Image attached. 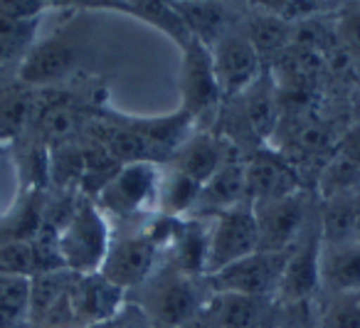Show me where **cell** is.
<instances>
[{"instance_id":"cell-1","label":"cell","mask_w":360,"mask_h":328,"mask_svg":"<svg viewBox=\"0 0 360 328\" xmlns=\"http://www.w3.org/2000/svg\"><path fill=\"white\" fill-rule=\"evenodd\" d=\"M141 289L143 296L136 303L146 313L150 328H180L202 311L210 296L205 277H186L173 264L158 269Z\"/></svg>"},{"instance_id":"cell-2","label":"cell","mask_w":360,"mask_h":328,"mask_svg":"<svg viewBox=\"0 0 360 328\" xmlns=\"http://www.w3.org/2000/svg\"><path fill=\"white\" fill-rule=\"evenodd\" d=\"M111 239L106 213L94 198H82L57 232V249L65 269L75 274H94L109 254Z\"/></svg>"},{"instance_id":"cell-3","label":"cell","mask_w":360,"mask_h":328,"mask_svg":"<svg viewBox=\"0 0 360 328\" xmlns=\"http://www.w3.org/2000/svg\"><path fill=\"white\" fill-rule=\"evenodd\" d=\"M160 178H163V168L155 160L124 163L101 183L99 198L94 200L106 215H116L124 220L139 217L150 208H158Z\"/></svg>"},{"instance_id":"cell-4","label":"cell","mask_w":360,"mask_h":328,"mask_svg":"<svg viewBox=\"0 0 360 328\" xmlns=\"http://www.w3.org/2000/svg\"><path fill=\"white\" fill-rule=\"evenodd\" d=\"M316 210L319 205L304 188L269 203H257L255 215L257 229H259V249L276 254L291 252L316 225Z\"/></svg>"},{"instance_id":"cell-5","label":"cell","mask_w":360,"mask_h":328,"mask_svg":"<svg viewBox=\"0 0 360 328\" xmlns=\"http://www.w3.org/2000/svg\"><path fill=\"white\" fill-rule=\"evenodd\" d=\"M259 249V229H257L255 205L250 200L225 210L210 220L207 234V274L225 269L227 264L250 257ZM205 274V277H207Z\"/></svg>"},{"instance_id":"cell-6","label":"cell","mask_w":360,"mask_h":328,"mask_svg":"<svg viewBox=\"0 0 360 328\" xmlns=\"http://www.w3.org/2000/svg\"><path fill=\"white\" fill-rule=\"evenodd\" d=\"M286 254L257 249L250 257H242L237 262L227 264L220 272L207 274L205 282L210 286V291H230L255 298H274Z\"/></svg>"},{"instance_id":"cell-7","label":"cell","mask_w":360,"mask_h":328,"mask_svg":"<svg viewBox=\"0 0 360 328\" xmlns=\"http://www.w3.org/2000/svg\"><path fill=\"white\" fill-rule=\"evenodd\" d=\"M160 244L153 234L146 232L126 234V237L111 239L109 254H106L104 264L99 272L104 274L109 282L116 286L126 289H139L158 272V252Z\"/></svg>"},{"instance_id":"cell-8","label":"cell","mask_w":360,"mask_h":328,"mask_svg":"<svg viewBox=\"0 0 360 328\" xmlns=\"http://www.w3.org/2000/svg\"><path fill=\"white\" fill-rule=\"evenodd\" d=\"M210 52L222 101L240 99L264 72L259 52L247 35L227 32Z\"/></svg>"},{"instance_id":"cell-9","label":"cell","mask_w":360,"mask_h":328,"mask_svg":"<svg viewBox=\"0 0 360 328\" xmlns=\"http://www.w3.org/2000/svg\"><path fill=\"white\" fill-rule=\"evenodd\" d=\"M180 94L183 109L193 116H207L222 104L220 84H217L212 52L202 42L193 40L183 47V72H180Z\"/></svg>"},{"instance_id":"cell-10","label":"cell","mask_w":360,"mask_h":328,"mask_svg":"<svg viewBox=\"0 0 360 328\" xmlns=\"http://www.w3.org/2000/svg\"><path fill=\"white\" fill-rule=\"evenodd\" d=\"M319 254H321V234H319V222H316L306 232V237L286 254L284 269H281L279 284H276V291H274V303L309 301V298L319 296Z\"/></svg>"},{"instance_id":"cell-11","label":"cell","mask_w":360,"mask_h":328,"mask_svg":"<svg viewBox=\"0 0 360 328\" xmlns=\"http://www.w3.org/2000/svg\"><path fill=\"white\" fill-rule=\"evenodd\" d=\"M126 294H129L126 289L116 286L101 272L77 274L70 286V306L75 313L77 328L104 321V318L119 313L129 303Z\"/></svg>"},{"instance_id":"cell-12","label":"cell","mask_w":360,"mask_h":328,"mask_svg":"<svg viewBox=\"0 0 360 328\" xmlns=\"http://www.w3.org/2000/svg\"><path fill=\"white\" fill-rule=\"evenodd\" d=\"M79 62V50L67 37H47L27 50L20 62V80L32 87H45L70 75Z\"/></svg>"},{"instance_id":"cell-13","label":"cell","mask_w":360,"mask_h":328,"mask_svg":"<svg viewBox=\"0 0 360 328\" xmlns=\"http://www.w3.org/2000/svg\"><path fill=\"white\" fill-rule=\"evenodd\" d=\"M247 200L250 203H269L301 190L299 175L286 158L276 153H259L245 160Z\"/></svg>"},{"instance_id":"cell-14","label":"cell","mask_w":360,"mask_h":328,"mask_svg":"<svg viewBox=\"0 0 360 328\" xmlns=\"http://www.w3.org/2000/svg\"><path fill=\"white\" fill-rule=\"evenodd\" d=\"M319 294L321 296L360 294V242H321Z\"/></svg>"},{"instance_id":"cell-15","label":"cell","mask_w":360,"mask_h":328,"mask_svg":"<svg viewBox=\"0 0 360 328\" xmlns=\"http://www.w3.org/2000/svg\"><path fill=\"white\" fill-rule=\"evenodd\" d=\"M247 200V180H245V163L240 160H227L210 180H205L198 195V203L188 217L212 220L225 210Z\"/></svg>"},{"instance_id":"cell-16","label":"cell","mask_w":360,"mask_h":328,"mask_svg":"<svg viewBox=\"0 0 360 328\" xmlns=\"http://www.w3.org/2000/svg\"><path fill=\"white\" fill-rule=\"evenodd\" d=\"M240 111L247 129L255 134V139L269 141L279 131L281 124V106H279V89L271 80L269 70L264 67L262 77L240 96Z\"/></svg>"},{"instance_id":"cell-17","label":"cell","mask_w":360,"mask_h":328,"mask_svg":"<svg viewBox=\"0 0 360 328\" xmlns=\"http://www.w3.org/2000/svg\"><path fill=\"white\" fill-rule=\"evenodd\" d=\"M269 298L242 296L230 291H210L202 313L215 328H264Z\"/></svg>"},{"instance_id":"cell-18","label":"cell","mask_w":360,"mask_h":328,"mask_svg":"<svg viewBox=\"0 0 360 328\" xmlns=\"http://www.w3.org/2000/svg\"><path fill=\"white\" fill-rule=\"evenodd\" d=\"M227 160L230 158L225 156L222 139H215L212 134H195V136H188L175 149L173 158H170V168L191 175L198 183H205Z\"/></svg>"},{"instance_id":"cell-19","label":"cell","mask_w":360,"mask_h":328,"mask_svg":"<svg viewBox=\"0 0 360 328\" xmlns=\"http://www.w3.org/2000/svg\"><path fill=\"white\" fill-rule=\"evenodd\" d=\"M355 193L333 195V198L319 200V234L323 244H343V242H358L355 232Z\"/></svg>"},{"instance_id":"cell-20","label":"cell","mask_w":360,"mask_h":328,"mask_svg":"<svg viewBox=\"0 0 360 328\" xmlns=\"http://www.w3.org/2000/svg\"><path fill=\"white\" fill-rule=\"evenodd\" d=\"M178 13L186 20L193 40L205 47H215L227 35V11L217 0H191V3H175Z\"/></svg>"},{"instance_id":"cell-21","label":"cell","mask_w":360,"mask_h":328,"mask_svg":"<svg viewBox=\"0 0 360 328\" xmlns=\"http://www.w3.org/2000/svg\"><path fill=\"white\" fill-rule=\"evenodd\" d=\"M116 8L141 18V20L150 23V25L158 27L160 32H165L175 45L186 47L193 42V35H191V30H188L186 20H183V15L178 13L175 3H170V0H119Z\"/></svg>"},{"instance_id":"cell-22","label":"cell","mask_w":360,"mask_h":328,"mask_svg":"<svg viewBox=\"0 0 360 328\" xmlns=\"http://www.w3.org/2000/svg\"><path fill=\"white\" fill-rule=\"evenodd\" d=\"M77 274L70 269H52L30 277V328H37L45 316L70 294Z\"/></svg>"},{"instance_id":"cell-23","label":"cell","mask_w":360,"mask_h":328,"mask_svg":"<svg viewBox=\"0 0 360 328\" xmlns=\"http://www.w3.org/2000/svg\"><path fill=\"white\" fill-rule=\"evenodd\" d=\"M202 183L193 180L191 175L180 173L175 168H163V178H160V193H158V210L160 215L173 220H186L193 213L200 195Z\"/></svg>"},{"instance_id":"cell-24","label":"cell","mask_w":360,"mask_h":328,"mask_svg":"<svg viewBox=\"0 0 360 328\" xmlns=\"http://www.w3.org/2000/svg\"><path fill=\"white\" fill-rule=\"evenodd\" d=\"M193 124V116L186 109L175 111V114L160 116V119H143L139 124H131L141 136L146 139V144L150 146V151L155 153H175L183 141L188 139V129Z\"/></svg>"},{"instance_id":"cell-25","label":"cell","mask_w":360,"mask_h":328,"mask_svg":"<svg viewBox=\"0 0 360 328\" xmlns=\"http://www.w3.org/2000/svg\"><path fill=\"white\" fill-rule=\"evenodd\" d=\"M291 25L284 20V18L274 15V13H264V15H257L255 20L250 23V30H247V37L252 40V45L257 47L259 57H279L281 52H286V47L291 45Z\"/></svg>"},{"instance_id":"cell-26","label":"cell","mask_w":360,"mask_h":328,"mask_svg":"<svg viewBox=\"0 0 360 328\" xmlns=\"http://www.w3.org/2000/svg\"><path fill=\"white\" fill-rule=\"evenodd\" d=\"M40 18H13L0 13V65L25 57L35 45Z\"/></svg>"},{"instance_id":"cell-27","label":"cell","mask_w":360,"mask_h":328,"mask_svg":"<svg viewBox=\"0 0 360 328\" xmlns=\"http://www.w3.org/2000/svg\"><path fill=\"white\" fill-rule=\"evenodd\" d=\"M42 272V259L35 239H6L0 242V274L35 277Z\"/></svg>"},{"instance_id":"cell-28","label":"cell","mask_w":360,"mask_h":328,"mask_svg":"<svg viewBox=\"0 0 360 328\" xmlns=\"http://www.w3.org/2000/svg\"><path fill=\"white\" fill-rule=\"evenodd\" d=\"M0 313L30 328V277L0 274Z\"/></svg>"},{"instance_id":"cell-29","label":"cell","mask_w":360,"mask_h":328,"mask_svg":"<svg viewBox=\"0 0 360 328\" xmlns=\"http://www.w3.org/2000/svg\"><path fill=\"white\" fill-rule=\"evenodd\" d=\"M32 111H35V99L27 92H11L8 96H3L0 99V144L15 139L32 119Z\"/></svg>"},{"instance_id":"cell-30","label":"cell","mask_w":360,"mask_h":328,"mask_svg":"<svg viewBox=\"0 0 360 328\" xmlns=\"http://www.w3.org/2000/svg\"><path fill=\"white\" fill-rule=\"evenodd\" d=\"M316 328H360V294L326 296L319 306Z\"/></svg>"},{"instance_id":"cell-31","label":"cell","mask_w":360,"mask_h":328,"mask_svg":"<svg viewBox=\"0 0 360 328\" xmlns=\"http://www.w3.org/2000/svg\"><path fill=\"white\" fill-rule=\"evenodd\" d=\"M355 190H360V168H355L353 163L333 156L319 178L321 200L333 198V195H343V193H355Z\"/></svg>"},{"instance_id":"cell-32","label":"cell","mask_w":360,"mask_h":328,"mask_svg":"<svg viewBox=\"0 0 360 328\" xmlns=\"http://www.w3.org/2000/svg\"><path fill=\"white\" fill-rule=\"evenodd\" d=\"M296 126L291 141L299 151L304 153H323L330 144H333V136H330L328 126L321 124L316 119H306V116H296Z\"/></svg>"},{"instance_id":"cell-33","label":"cell","mask_w":360,"mask_h":328,"mask_svg":"<svg viewBox=\"0 0 360 328\" xmlns=\"http://www.w3.org/2000/svg\"><path fill=\"white\" fill-rule=\"evenodd\" d=\"M335 40L340 47L350 52L355 60H360V3L353 0L340 8L338 23H335Z\"/></svg>"},{"instance_id":"cell-34","label":"cell","mask_w":360,"mask_h":328,"mask_svg":"<svg viewBox=\"0 0 360 328\" xmlns=\"http://www.w3.org/2000/svg\"><path fill=\"white\" fill-rule=\"evenodd\" d=\"M40 121H42L45 134L52 136V139H67V136L75 134L77 126H79V116H77L70 106H62V104L47 109Z\"/></svg>"},{"instance_id":"cell-35","label":"cell","mask_w":360,"mask_h":328,"mask_svg":"<svg viewBox=\"0 0 360 328\" xmlns=\"http://www.w3.org/2000/svg\"><path fill=\"white\" fill-rule=\"evenodd\" d=\"M82 328H150V323H148V318H146V313L141 311L139 303L129 301L119 313H114V316L104 318V321L89 323V326H82Z\"/></svg>"},{"instance_id":"cell-36","label":"cell","mask_w":360,"mask_h":328,"mask_svg":"<svg viewBox=\"0 0 360 328\" xmlns=\"http://www.w3.org/2000/svg\"><path fill=\"white\" fill-rule=\"evenodd\" d=\"M335 156L348 163H353L355 168H360V121L343 131L338 141H335Z\"/></svg>"},{"instance_id":"cell-37","label":"cell","mask_w":360,"mask_h":328,"mask_svg":"<svg viewBox=\"0 0 360 328\" xmlns=\"http://www.w3.org/2000/svg\"><path fill=\"white\" fill-rule=\"evenodd\" d=\"M180 328H215V326H212V321H210V318H207L205 313L200 311L195 318H191V321H188V323H183V326H180Z\"/></svg>"},{"instance_id":"cell-38","label":"cell","mask_w":360,"mask_h":328,"mask_svg":"<svg viewBox=\"0 0 360 328\" xmlns=\"http://www.w3.org/2000/svg\"><path fill=\"white\" fill-rule=\"evenodd\" d=\"M355 232H358V242H360V190H358V198H355Z\"/></svg>"},{"instance_id":"cell-39","label":"cell","mask_w":360,"mask_h":328,"mask_svg":"<svg viewBox=\"0 0 360 328\" xmlns=\"http://www.w3.org/2000/svg\"><path fill=\"white\" fill-rule=\"evenodd\" d=\"M99 6H119V0H96Z\"/></svg>"},{"instance_id":"cell-40","label":"cell","mask_w":360,"mask_h":328,"mask_svg":"<svg viewBox=\"0 0 360 328\" xmlns=\"http://www.w3.org/2000/svg\"><path fill=\"white\" fill-rule=\"evenodd\" d=\"M170 3H191V0H170Z\"/></svg>"},{"instance_id":"cell-41","label":"cell","mask_w":360,"mask_h":328,"mask_svg":"<svg viewBox=\"0 0 360 328\" xmlns=\"http://www.w3.org/2000/svg\"><path fill=\"white\" fill-rule=\"evenodd\" d=\"M3 151H6V144H0V153H3Z\"/></svg>"}]
</instances>
